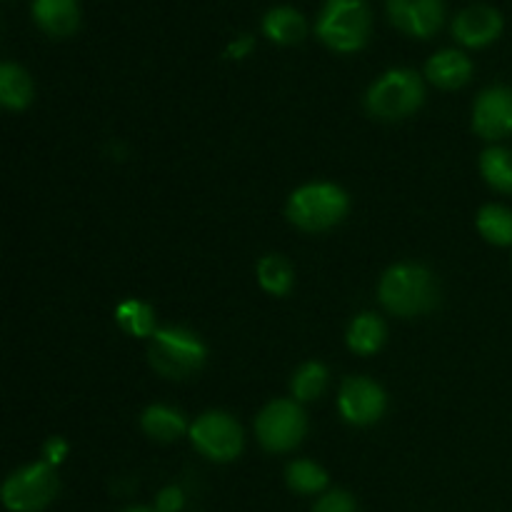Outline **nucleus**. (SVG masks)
I'll list each match as a JSON object with an SVG mask.
<instances>
[{
	"label": "nucleus",
	"instance_id": "f257e3e1",
	"mask_svg": "<svg viewBox=\"0 0 512 512\" xmlns=\"http://www.w3.org/2000/svg\"><path fill=\"white\" fill-rule=\"evenodd\" d=\"M378 300L388 313L398 318L428 315L440 303L438 278L420 263L390 265L378 283Z\"/></svg>",
	"mask_w": 512,
	"mask_h": 512
},
{
	"label": "nucleus",
	"instance_id": "f03ea898",
	"mask_svg": "<svg viewBox=\"0 0 512 512\" xmlns=\"http://www.w3.org/2000/svg\"><path fill=\"white\" fill-rule=\"evenodd\" d=\"M350 198L335 183H305L293 190L285 205V218L303 233H323L348 218Z\"/></svg>",
	"mask_w": 512,
	"mask_h": 512
},
{
	"label": "nucleus",
	"instance_id": "7ed1b4c3",
	"mask_svg": "<svg viewBox=\"0 0 512 512\" xmlns=\"http://www.w3.org/2000/svg\"><path fill=\"white\" fill-rule=\"evenodd\" d=\"M373 13L368 0H325L315 23L320 43L335 53H358L368 45Z\"/></svg>",
	"mask_w": 512,
	"mask_h": 512
},
{
	"label": "nucleus",
	"instance_id": "20e7f679",
	"mask_svg": "<svg viewBox=\"0 0 512 512\" xmlns=\"http://www.w3.org/2000/svg\"><path fill=\"white\" fill-rule=\"evenodd\" d=\"M425 103V83L410 68H393L380 75L365 93V110L370 118L398 123L418 113Z\"/></svg>",
	"mask_w": 512,
	"mask_h": 512
},
{
	"label": "nucleus",
	"instance_id": "39448f33",
	"mask_svg": "<svg viewBox=\"0 0 512 512\" xmlns=\"http://www.w3.org/2000/svg\"><path fill=\"white\" fill-rule=\"evenodd\" d=\"M150 368L168 380H185L203 370L208 360V348L203 340L188 328H158V333L150 338L148 348Z\"/></svg>",
	"mask_w": 512,
	"mask_h": 512
},
{
	"label": "nucleus",
	"instance_id": "423d86ee",
	"mask_svg": "<svg viewBox=\"0 0 512 512\" xmlns=\"http://www.w3.org/2000/svg\"><path fill=\"white\" fill-rule=\"evenodd\" d=\"M308 435V415L298 400H270L255 418V438L268 453H290Z\"/></svg>",
	"mask_w": 512,
	"mask_h": 512
},
{
	"label": "nucleus",
	"instance_id": "0eeeda50",
	"mask_svg": "<svg viewBox=\"0 0 512 512\" xmlns=\"http://www.w3.org/2000/svg\"><path fill=\"white\" fill-rule=\"evenodd\" d=\"M188 438L193 448L213 463H233L245 448L243 425L225 410H208L195 418Z\"/></svg>",
	"mask_w": 512,
	"mask_h": 512
},
{
	"label": "nucleus",
	"instance_id": "6e6552de",
	"mask_svg": "<svg viewBox=\"0 0 512 512\" xmlns=\"http://www.w3.org/2000/svg\"><path fill=\"white\" fill-rule=\"evenodd\" d=\"M60 480L45 460L15 470L3 485V505L10 512H40L58 498Z\"/></svg>",
	"mask_w": 512,
	"mask_h": 512
},
{
	"label": "nucleus",
	"instance_id": "1a4fd4ad",
	"mask_svg": "<svg viewBox=\"0 0 512 512\" xmlns=\"http://www.w3.org/2000/svg\"><path fill=\"white\" fill-rule=\"evenodd\" d=\"M338 410L345 423L368 428V425L383 420L385 410H388V393L375 380L365 378V375H353L340 385Z\"/></svg>",
	"mask_w": 512,
	"mask_h": 512
},
{
	"label": "nucleus",
	"instance_id": "9d476101",
	"mask_svg": "<svg viewBox=\"0 0 512 512\" xmlns=\"http://www.w3.org/2000/svg\"><path fill=\"white\" fill-rule=\"evenodd\" d=\"M473 133L478 138L503 140L512 135V88L490 85L473 103Z\"/></svg>",
	"mask_w": 512,
	"mask_h": 512
},
{
	"label": "nucleus",
	"instance_id": "9b49d317",
	"mask_svg": "<svg viewBox=\"0 0 512 512\" xmlns=\"http://www.w3.org/2000/svg\"><path fill=\"white\" fill-rule=\"evenodd\" d=\"M385 10L390 23L410 38H433L445 23L443 0H385Z\"/></svg>",
	"mask_w": 512,
	"mask_h": 512
},
{
	"label": "nucleus",
	"instance_id": "f8f14e48",
	"mask_svg": "<svg viewBox=\"0 0 512 512\" xmlns=\"http://www.w3.org/2000/svg\"><path fill=\"white\" fill-rule=\"evenodd\" d=\"M505 20L493 5L475 3L453 18V38L465 48H488L503 35Z\"/></svg>",
	"mask_w": 512,
	"mask_h": 512
},
{
	"label": "nucleus",
	"instance_id": "ddd939ff",
	"mask_svg": "<svg viewBox=\"0 0 512 512\" xmlns=\"http://www.w3.org/2000/svg\"><path fill=\"white\" fill-rule=\"evenodd\" d=\"M425 78H428L435 88L458 90L463 88V85H468L470 78H473V63H470V58L463 50H438V53L430 55L428 63H425Z\"/></svg>",
	"mask_w": 512,
	"mask_h": 512
},
{
	"label": "nucleus",
	"instance_id": "4468645a",
	"mask_svg": "<svg viewBox=\"0 0 512 512\" xmlns=\"http://www.w3.org/2000/svg\"><path fill=\"white\" fill-rule=\"evenodd\" d=\"M33 20L50 38H68L80 28L78 0H33Z\"/></svg>",
	"mask_w": 512,
	"mask_h": 512
},
{
	"label": "nucleus",
	"instance_id": "2eb2a0df",
	"mask_svg": "<svg viewBox=\"0 0 512 512\" xmlns=\"http://www.w3.org/2000/svg\"><path fill=\"white\" fill-rule=\"evenodd\" d=\"M263 35L275 45H298L308 35V20L293 5L270 8L263 18Z\"/></svg>",
	"mask_w": 512,
	"mask_h": 512
},
{
	"label": "nucleus",
	"instance_id": "dca6fc26",
	"mask_svg": "<svg viewBox=\"0 0 512 512\" xmlns=\"http://www.w3.org/2000/svg\"><path fill=\"white\" fill-rule=\"evenodd\" d=\"M140 428L155 443H175L190 433V425L185 423V415L170 405H148L140 415Z\"/></svg>",
	"mask_w": 512,
	"mask_h": 512
},
{
	"label": "nucleus",
	"instance_id": "f3484780",
	"mask_svg": "<svg viewBox=\"0 0 512 512\" xmlns=\"http://www.w3.org/2000/svg\"><path fill=\"white\" fill-rule=\"evenodd\" d=\"M385 340H388V325L375 313L355 315L353 323L348 325V333H345V343L360 358H370V355L380 353Z\"/></svg>",
	"mask_w": 512,
	"mask_h": 512
},
{
	"label": "nucleus",
	"instance_id": "a211bd4d",
	"mask_svg": "<svg viewBox=\"0 0 512 512\" xmlns=\"http://www.w3.org/2000/svg\"><path fill=\"white\" fill-rule=\"evenodd\" d=\"M35 85L28 70L20 68L18 63L5 60L0 65V103L10 110H25L33 103Z\"/></svg>",
	"mask_w": 512,
	"mask_h": 512
},
{
	"label": "nucleus",
	"instance_id": "6ab92c4d",
	"mask_svg": "<svg viewBox=\"0 0 512 512\" xmlns=\"http://www.w3.org/2000/svg\"><path fill=\"white\" fill-rule=\"evenodd\" d=\"M115 323L130 338H153L158 333L155 310L138 298H128L115 308Z\"/></svg>",
	"mask_w": 512,
	"mask_h": 512
},
{
	"label": "nucleus",
	"instance_id": "aec40b11",
	"mask_svg": "<svg viewBox=\"0 0 512 512\" xmlns=\"http://www.w3.org/2000/svg\"><path fill=\"white\" fill-rule=\"evenodd\" d=\"M255 275H258L260 288L268 295H275V298H285V295L293 290L295 273L293 265L278 253H270L265 258H260L258 268H255Z\"/></svg>",
	"mask_w": 512,
	"mask_h": 512
},
{
	"label": "nucleus",
	"instance_id": "412c9836",
	"mask_svg": "<svg viewBox=\"0 0 512 512\" xmlns=\"http://www.w3.org/2000/svg\"><path fill=\"white\" fill-rule=\"evenodd\" d=\"M480 175L498 193L512 195V148L493 145L480 155Z\"/></svg>",
	"mask_w": 512,
	"mask_h": 512
},
{
	"label": "nucleus",
	"instance_id": "4be33fe9",
	"mask_svg": "<svg viewBox=\"0 0 512 512\" xmlns=\"http://www.w3.org/2000/svg\"><path fill=\"white\" fill-rule=\"evenodd\" d=\"M330 373L323 363L318 360H308V363L300 365L293 373V380H290V393H293V400L303 403H313L320 395L328 390Z\"/></svg>",
	"mask_w": 512,
	"mask_h": 512
},
{
	"label": "nucleus",
	"instance_id": "5701e85b",
	"mask_svg": "<svg viewBox=\"0 0 512 512\" xmlns=\"http://www.w3.org/2000/svg\"><path fill=\"white\" fill-rule=\"evenodd\" d=\"M475 225H478L480 235H483L490 245H498V248H508V245H512V210L505 208V205H483V208L478 210Z\"/></svg>",
	"mask_w": 512,
	"mask_h": 512
},
{
	"label": "nucleus",
	"instance_id": "b1692460",
	"mask_svg": "<svg viewBox=\"0 0 512 512\" xmlns=\"http://www.w3.org/2000/svg\"><path fill=\"white\" fill-rule=\"evenodd\" d=\"M285 483L298 495H320L328 488L330 478L328 470L323 465L313 463V460H293L285 468Z\"/></svg>",
	"mask_w": 512,
	"mask_h": 512
},
{
	"label": "nucleus",
	"instance_id": "393cba45",
	"mask_svg": "<svg viewBox=\"0 0 512 512\" xmlns=\"http://www.w3.org/2000/svg\"><path fill=\"white\" fill-rule=\"evenodd\" d=\"M313 512H358V500L348 490H330L320 495Z\"/></svg>",
	"mask_w": 512,
	"mask_h": 512
},
{
	"label": "nucleus",
	"instance_id": "a878e982",
	"mask_svg": "<svg viewBox=\"0 0 512 512\" xmlns=\"http://www.w3.org/2000/svg\"><path fill=\"white\" fill-rule=\"evenodd\" d=\"M185 505V493L178 488V485H168V488L160 490L155 495V505L153 508L158 512H180Z\"/></svg>",
	"mask_w": 512,
	"mask_h": 512
},
{
	"label": "nucleus",
	"instance_id": "bb28decb",
	"mask_svg": "<svg viewBox=\"0 0 512 512\" xmlns=\"http://www.w3.org/2000/svg\"><path fill=\"white\" fill-rule=\"evenodd\" d=\"M43 458L45 463L58 468V465L65 463V458H68V443H65L63 438H48L43 445Z\"/></svg>",
	"mask_w": 512,
	"mask_h": 512
},
{
	"label": "nucleus",
	"instance_id": "cd10ccee",
	"mask_svg": "<svg viewBox=\"0 0 512 512\" xmlns=\"http://www.w3.org/2000/svg\"><path fill=\"white\" fill-rule=\"evenodd\" d=\"M253 50H255V38L250 33H243V35H238V38H235L228 48H225V58L245 60L250 53H253Z\"/></svg>",
	"mask_w": 512,
	"mask_h": 512
},
{
	"label": "nucleus",
	"instance_id": "c85d7f7f",
	"mask_svg": "<svg viewBox=\"0 0 512 512\" xmlns=\"http://www.w3.org/2000/svg\"><path fill=\"white\" fill-rule=\"evenodd\" d=\"M123 512H158L155 508H145V505H133V508H125Z\"/></svg>",
	"mask_w": 512,
	"mask_h": 512
}]
</instances>
